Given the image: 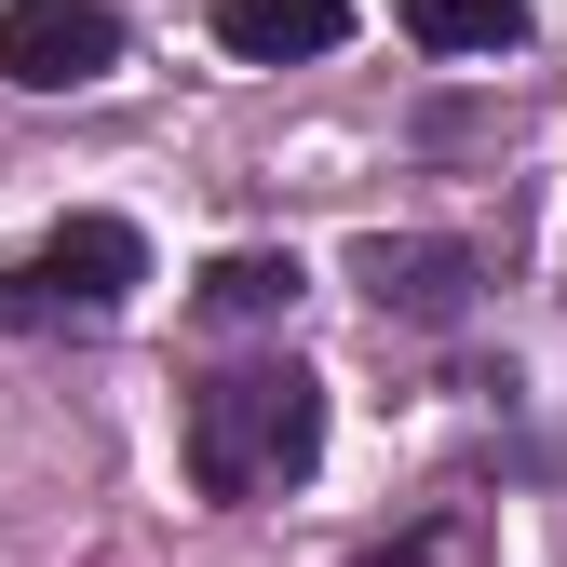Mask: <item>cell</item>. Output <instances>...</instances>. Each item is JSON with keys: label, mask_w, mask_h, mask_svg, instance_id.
<instances>
[{"label": "cell", "mask_w": 567, "mask_h": 567, "mask_svg": "<svg viewBox=\"0 0 567 567\" xmlns=\"http://www.w3.org/2000/svg\"><path fill=\"white\" fill-rule=\"evenodd\" d=\"M135 284H150V244H135L122 217H68L41 257L0 270V324H109Z\"/></svg>", "instance_id": "obj_2"}, {"label": "cell", "mask_w": 567, "mask_h": 567, "mask_svg": "<svg viewBox=\"0 0 567 567\" xmlns=\"http://www.w3.org/2000/svg\"><path fill=\"white\" fill-rule=\"evenodd\" d=\"M122 68V14L109 0H0V82L14 95H82Z\"/></svg>", "instance_id": "obj_3"}, {"label": "cell", "mask_w": 567, "mask_h": 567, "mask_svg": "<svg viewBox=\"0 0 567 567\" xmlns=\"http://www.w3.org/2000/svg\"><path fill=\"white\" fill-rule=\"evenodd\" d=\"M203 311H217V324H270V311H298V257H270V244L217 257V270H203Z\"/></svg>", "instance_id": "obj_7"}, {"label": "cell", "mask_w": 567, "mask_h": 567, "mask_svg": "<svg viewBox=\"0 0 567 567\" xmlns=\"http://www.w3.org/2000/svg\"><path fill=\"white\" fill-rule=\"evenodd\" d=\"M351 284H365V298L379 311H405V324H460V298H473V257L460 244H365V257H351Z\"/></svg>", "instance_id": "obj_4"}, {"label": "cell", "mask_w": 567, "mask_h": 567, "mask_svg": "<svg viewBox=\"0 0 567 567\" xmlns=\"http://www.w3.org/2000/svg\"><path fill=\"white\" fill-rule=\"evenodd\" d=\"M324 460V379L311 365H217L189 392V486L203 501H257Z\"/></svg>", "instance_id": "obj_1"}, {"label": "cell", "mask_w": 567, "mask_h": 567, "mask_svg": "<svg viewBox=\"0 0 567 567\" xmlns=\"http://www.w3.org/2000/svg\"><path fill=\"white\" fill-rule=\"evenodd\" d=\"M217 41L244 68H298V54H338L351 41V0H217Z\"/></svg>", "instance_id": "obj_5"}, {"label": "cell", "mask_w": 567, "mask_h": 567, "mask_svg": "<svg viewBox=\"0 0 567 567\" xmlns=\"http://www.w3.org/2000/svg\"><path fill=\"white\" fill-rule=\"evenodd\" d=\"M405 41L419 54H514L527 41V0H405Z\"/></svg>", "instance_id": "obj_6"}]
</instances>
